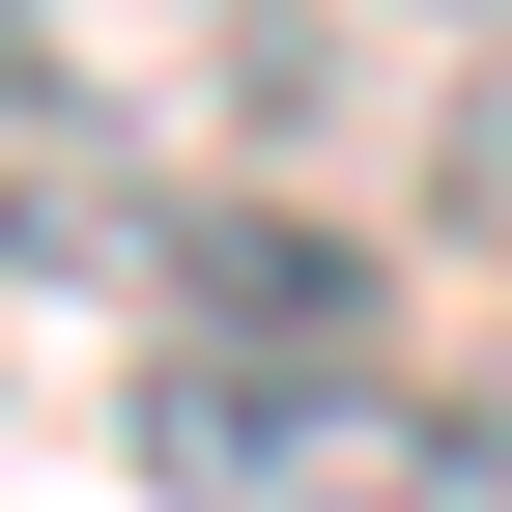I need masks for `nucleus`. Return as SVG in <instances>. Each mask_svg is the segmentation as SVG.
<instances>
[{
	"mask_svg": "<svg viewBox=\"0 0 512 512\" xmlns=\"http://www.w3.org/2000/svg\"><path fill=\"white\" fill-rule=\"evenodd\" d=\"M143 484L171 512H512V399L427 342H143Z\"/></svg>",
	"mask_w": 512,
	"mask_h": 512,
	"instance_id": "f257e3e1",
	"label": "nucleus"
},
{
	"mask_svg": "<svg viewBox=\"0 0 512 512\" xmlns=\"http://www.w3.org/2000/svg\"><path fill=\"white\" fill-rule=\"evenodd\" d=\"M313 0H0V171L29 200H200L313 143Z\"/></svg>",
	"mask_w": 512,
	"mask_h": 512,
	"instance_id": "f03ea898",
	"label": "nucleus"
},
{
	"mask_svg": "<svg viewBox=\"0 0 512 512\" xmlns=\"http://www.w3.org/2000/svg\"><path fill=\"white\" fill-rule=\"evenodd\" d=\"M427 200H456V228L512 256V0L456 29V86H427Z\"/></svg>",
	"mask_w": 512,
	"mask_h": 512,
	"instance_id": "7ed1b4c3",
	"label": "nucleus"
}]
</instances>
